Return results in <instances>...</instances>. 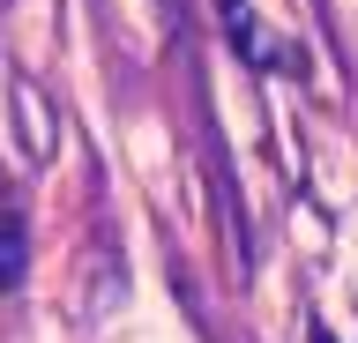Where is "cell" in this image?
<instances>
[{"label":"cell","mask_w":358,"mask_h":343,"mask_svg":"<svg viewBox=\"0 0 358 343\" xmlns=\"http://www.w3.org/2000/svg\"><path fill=\"white\" fill-rule=\"evenodd\" d=\"M217 23H224V38H231V52H239L246 68H291V52L276 45V30L254 15V0H217Z\"/></svg>","instance_id":"obj_1"},{"label":"cell","mask_w":358,"mask_h":343,"mask_svg":"<svg viewBox=\"0 0 358 343\" xmlns=\"http://www.w3.org/2000/svg\"><path fill=\"white\" fill-rule=\"evenodd\" d=\"M22 269H30V224L15 202H0V291H15Z\"/></svg>","instance_id":"obj_2"},{"label":"cell","mask_w":358,"mask_h":343,"mask_svg":"<svg viewBox=\"0 0 358 343\" xmlns=\"http://www.w3.org/2000/svg\"><path fill=\"white\" fill-rule=\"evenodd\" d=\"M15 112H22V127H30V149L45 157V142H52V127H45V105H38V90H30V82H15Z\"/></svg>","instance_id":"obj_3"},{"label":"cell","mask_w":358,"mask_h":343,"mask_svg":"<svg viewBox=\"0 0 358 343\" xmlns=\"http://www.w3.org/2000/svg\"><path fill=\"white\" fill-rule=\"evenodd\" d=\"M313 343H343V336H336V328H313Z\"/></svg>","instance_id":"obj_4"},{"label":"cell","mask_w":358,"mask_h":343,"mask_svg":"<svg viewBox=\"0 0 358 343\" xmlns=\"http://www.w3.org/2000/svg\"><path fill=\"white\" fill-rule=\"evenodd\" d=\"M164 15H172V23H179V0H164Z\"/></svg>","instance_id":"obj_5"}]
</instances>
